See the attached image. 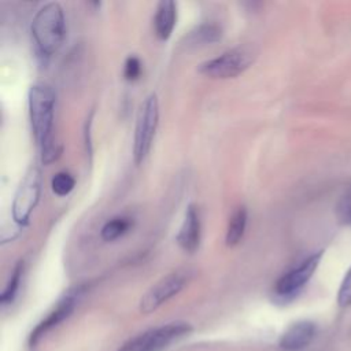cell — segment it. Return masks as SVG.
I'll return each instance as SVG.
<instances>
[{
    "mask_svg": "<svg viewBox=\"0 0 351 351\" xmlns=\"http://www.w3.org/2000/svg\"><path fill=\"white\" fill-rule=\"evenodd\" d=\"M32 36L41 59H48L62 45L66 36L64 14L58 3H47L34 15Z\"/></svg>",
    "mask_w": 351,
    "mask_h": 351,
    "instance_id": "obj_2",
    "label": "cell"
},
{
    "mask_svg": "<svg viewBox=\"0 0 351 351\" xmlns=\"http://www.w3.org/2000/svg\"><path fill=\"white\" fill-rule=\"evenodd\" d=\"M315 325L310 321H299L291 325L280 339V347L284 351H300L314 339Z\"/></svg>",
    "mask_w": 351,
    "mask_h": 351,
    "instance_id": "obj_11",
    "label": "cell"
},
{
    "mask_svg": "<svg viewBox=\"0 0 351 351\" xmlns=\"http://www.w3.org/2000/svg\"><path fill=\"white\" fill-rule=\"evenodd\" d=\"M337 300H339V304L343 307L351 306V269L347 271V274L343 278V282L339 289Z\"/></svg>",
    "mask_w": 351,
    "mask_h": 351,
    "instance_id": "obj_20",
    "label": "cell"
},
{
    "mask_svg": "<svg viewBox=\"0 0 351 351\" xmlns=\"http://www.w3.org/2000/svg\"><path fill=\"white\" fill-rule=\"evenodd\" d=\"M56 93L52 86L37 82L33 84L27 93L29 118L32 130L40 149L41 162L49 165L56 160L62 152V148L55 143L52 136L53 119H55Z\"/></svg>",
    "mask_w": 351,
    "mask_h": 351,
    "instance_id": "obj_1",
    "label": "cell"
},
{
    "mask_svg": "<svg viewBox=\"0 0 351 351\" xmlns=\"http://www.w3.org/2000/svg\"><path fill=\"white\" fill-rule=\"evenodd\" d=\"M77 299L78 291H70L67 295H64L58 303V306L47 315V318L43 319L30 333V344H36L40 340V337H43V335H45L49 329L64 321L73 313Z\"/></svg>",
    "mask_w": 351,
    "mask_h": 351,
    "instance_id": "obj_9",
    "label": "cell"
},
{
    "mask_svg": "<svg viewBox=\"0 0 351 351\" xmlns=\"http://www.w3.org/2000/svg\"><path fill=\"white\" fill-rule=\"evenodd\" d=\"M192 326L188 322H170L147 330L123 344L119 351H162L176 339L189 333Z\"/></svg>",
    "mask_w": 351,
    "mask_h": 351,
    "instance_id": "obj_6",
    "label": "cell"
},
{
    "mask_svg": "<svg viewBox=\"0 0 351 351\" xmlns=\"http://www.w3.org/2000/svg\"><path fill=\"white\" fill-rule=\"evenodd\" d=\"M222 37V30L215 23H202L195 30H192L186 38L189 44H211L219 41Z\"/></svg>",
    "mask_w": 351,
    "mask_h": 351,
    "instance_id": "obj_15",
    "label": "cell"
},
{
    "mask_svg": "<svg viewBox=\"0 0 351 351\" xmlns=\"http://www.w3.org/2000/svg\"><path fill=\"white\" fill-rule=\"evenodd\" d=\"M255 51L250 45H240L208 59L199 66V73L210 78H234L255 60Z\"/></svg>",
    "mask_w": 351,
    "mask_h": 351,
    "instance_id": "obj_3",
    "label": "cell"
},
{
    "mask_svg": "<svg viewBox=\"0 0 351 351\" xmlns=\"http://www.w3.org/2000/svg\"><path fill=\"white\" fill-rule=\"evenodd\" d=\"M132 228H133V218L126 215H118L108 219L103 225L100 230V236L104 241H114L122 237L123 234H126Z\"/></svg>",
    "mask_w": 351,
    "mask_h": 351,
    "instance_id": "obj_14",
    "label": "cell"
},
{
    "mask_svg": "<svg viewBox=\"0 0 351 351\" xmlns=\"http://www.w3.org/2000/svg\"><path fill=\"white\" fill-rule=\"evenodd\" d=\"M200 233H202V225H200L199 210L195 204H189L186 207L184 221L178 230V234L176 236V241L182 251L188 254H193L199 247Z\"/></svg>",
    "mask_w": 351,
    "mask_h": 351,
    "instance_id": "obj_10",
    "label": "cell"
},
{
    "mask_svg": "<svg viewBox=\"0 0 351 351\" xmlns=\"http://www.w3.org/2000/svg\"><path fill=\"white\" fill-rule=\"evenodd\" d=\"M41 193V171L37 165H32L23 176L14 200H12V219L18 226H26L30 215L38 203Z\"/></svg>",
    "mask_w": 351,
    "mask_h": 351,
    "instance_id": "obj_5",
    "label": "cell"
},
{
    "mask_svg": "<svg viewBox=\"0 0 351 351\" xmlns=\"http://www.w3.org/2000/svg\"><path fill=\"white\" fill-rule=\"evenodd\" d=\"M159 121V103L155 93H151L141 103L136 128H134V140H133V159L136 165H140L148 155L156 126Z\"/></svg>",
    "mask_w": 351,
    "mask_h": 351,
    "instance_id": "obj_4",
    "label": "cell"
},
{
    "mask_svg": "<svg viewBox=\"0 0 351 351\" xmlns=\"http://www.w3.org/2000/svg\"><path fill=\"white\" fill-rule=\"evenodd\" d=\"M189 277L191 274L188 270H177L160 278L141 298L140 311L144 314L155 311L159 306L176 296L185 287Z\"/></svg>",
    "mask_w": 351,
    "mask_h": 351,
    "instance_id": "obj_7",
    "label": "cell"
},
{
    "mask_svg": "<svg viewBox=\"0 0 351 351\" xmlns=\"http://www.w3.org/2000/svg\"><path fill=\"white\" fill-rule=\"evenodd\" d=\"M247 218H248L247 208L244 206H240L233 211L232 217L229 218L226 236H225V241L228 247H233L239 244V241L243 239L245 226H247Z\"/></svg>",
    "mask_w": 351,
    "mask_h": 351,
    "instance_id": "obj_13",
    "label": "cell"
},
{
    "mask_svg": "<svg viewBox=\"0 0 351 351\" xmlns=\"http://www.w3.org/2000/svg\"><path fill=\"white\" fill-rule=\"evenodd\" d=\"M74 185H75V180L67 171H59L51 180V188L53 193H56L58 196L69 195L74 189Z\"/></svg>",
    "mask_w": 351,
    "mask_h": 351,
    "instance_id": "obj_17",
    "label": "cell"
},
{
    "mask_svg": "<svg viewBox=\"0 0 351 351\" xmlns=\"http://www.w3.org/2000/svg\"><path fill=\"white\" fill-rule=\"evenodd\" d=\"M322 252H317L302 261L298 266L282 274L274 287V291L281 298H288L298 293L311 278L319 265Z\"/></svg>",
    "mask_w": 351,
    "mask_h": 351,
    "instance_id": "obj_8",
    "label": "cell"
},
{
    "mask_svg": "<svg viewBox=\"0 0 351 351\" xmlns=\"http://www.w3.org/2000/svg\"><path fill=\"white\" fill-rule=\"evenodd\" d=\"M22 274H23V261H19L15 266H14V270L10 276V280L4 288V291L1 292L0 295V303L4 306V304H8L11 303L15 296H16V292L19 289V284H21V280H22Z\"/></svg>",
    "mask_w": 351,
    "mask_h": 351,
    "instance_id": "obj_16",
    "label": "cell"
},
{
    "mask_svg": "<svg viewBox=\"0 0 351 351\" xmlns=\"http://www.w3.org/2000/svg\"><path fill=\"white\" fill-rule=\"evenodd\" d=\"M141 62L137 56L134 55H129L125 60V66H123V75L126 81H136L140 78L141 75Z\"/></svg>",
    "mask_w": 351,
    "mask_h": 351,
    "instance_id": "obj_19",
    "label": "cell"
},
{
    "mask_svg": "<svg viewBox=\"0 0 351 351\" xmlns=\"http://www.w3.org/2000/svg\"><path fill=\"white\" fill-rule=\"evenodd\" d=\"M177 21V4L173 0H162L158 3L155 16H154V29L159 40H167Z\"/></svg>",
    "mask_w": 351,
    "mask_h": 351,
    "instance_id": "obj_12",
    "label": "cell"
},
{
    "mask_svg": "<svg viewBox=\"0 0 351 351\" xmlns=\"http://www.w3.org/2000/svg\"><path fill=\"white\" fill-rule=\"evenodd\" d=\"M336 214L340 222L346 225H351V185L339 199L336 206Z\"/></svg>",
    "mask_w": 351,
    "mask_h": 351,
    "instance_id": "obj_18",
    "label": "cell"
}]
</instances>
